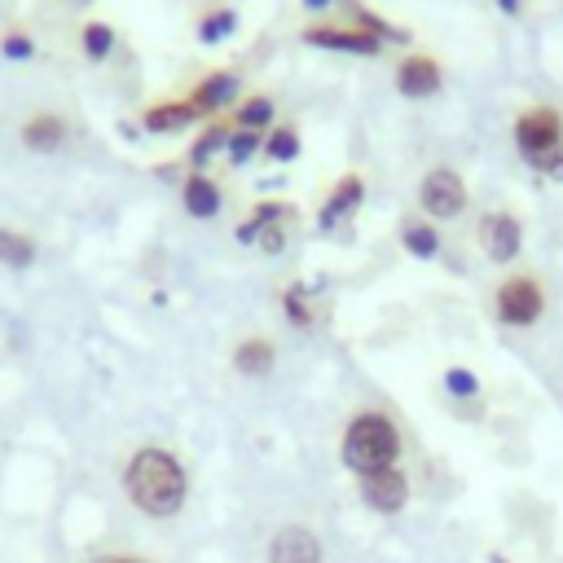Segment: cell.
<instances>
[{
    "instance_id": "obj_12",
    "label": "cell",
    "mask_w": 563,
    "mask_h": 563,
    "mask_svg": "<svg viewBox=\"0 0 563 563\" xmlns=\"http://www.w3.org/2000/svg\"><path fill=\"white\" fill-rule=\"evenodd\" d=\"M325 550L317 541V532H308L303 523H282L268 537V563H321Z\"/></svg>"
},
{
    "instance_id": "obj_6",
    "label": "cell",
    "mask_w": 563,
    "mask_h": 563,
    "mask_svg": "<svg viewBox=\"0 0 563 563\" xmlns=\"http://www.w3.org/2000/svg\"><path fill=\"white\" fill-rule=\"evenodd\" d=\"M475 242H479V251H484L488 264H510L523 251V220L510 207H493V211L479 216Z\"/></svg>"
},
{
    "instance_id": "obj_17",
    "label": "cell",
    "mask_w": 563,
    "mask_h": 563,
    "mask_svg": "<svg viewBox=\"0 0 563 563\" xmlns=\"http://www.w3.org/2000/svg\"><path fill=\"white\" fill-rule=\"evenodd\" d=\"M66 136H70V128H66V119L53 114V110H35V114L22 123V145H26L31 154H53V150L66 145Z\"/></svg>"
},
{
    "instance_id": "obj_26",
    "label": "cell",
    "mask_w": 563,
    "mask_h": 563,
    "mask_svg": "<svg viewBox=\"0 0 563 563\" xmlns=\"http://www.w3.org/2000/svg\"><path fill=\"white\" fill-rule=\"evenodd\" d=\"M0 264H9V268L35 264V238L18 233V229H0Z\"/></svg>"
},
{
    "instance_id": "obj_20",
    "label": "cell",
    "mask_w": 563,
    "mask_h": 563,
    "mask_svg": "<svg viewBox=\"0 0 563 563\" xmlns=\"http://www.w3.org/2000/svg\"><path fill=\"white\" fill-rule=\"evenodd\" d=\"M339 9L347 13V22L352 26H361V31H369V35H378L383 44H409L413 35L405 31V26H396L391 18H383V13H374L365 0H339Z\"/></svg>"
},
{
    "instance_id": "obj_28",
    "label": "cell",
    "mask_w": 563,
    "mask_h": 563,
    "mask_svg": "<svg viewBox=\"0 0 563 563\" xmlns=\"http://www.w3.org/2000/svg\"><path fill=\"white\" fill-rule=\"evenodd\" d=\"M444 391H449L453 400H475V396H479V378H475V369H466V365H449V369H444Z\"/></svg>"
},
{
    "instance_id": "obj_2",
    "label": "cell",
    "mask_w": 563,
    "mask_h": 563,
    "mask_svg": "<svg viewBox=\"0 0 563 563\" xmlns=\"http://www.w3.org/2000/svg\"><path fill=\"white\" fill-rule=\"evenodd\" d=\"M510 136H515V154L523 158V167L563 185V110L559 106L550 101L523 106L510 123Z\"/></svg>"
},
{
    "instance_id": "obj_22",
    "label": "cell",
    "mask_w": 563,
    "mask_h": 563,
    "mask_svg": "<svg viewBox=\"0 0 563 563\" xmlns=\"http://www.w3.org/2000/svg\"><path fill=\"white\" fill-rule=\"evenodd\" d=\"M238 22H242V18H238V9H233V4H211V9H202V13H198V22H194V31H198V44L216 48V44L233 40Z\"/></svg>"
},
{
    "instance_id": "obj_13",
    "label": "cell",
    "mask_w": 563,
    "mask_h": 563,
    "mask_svg": "<svg viewBox=\"0 0 563 563\" xmlns=\"http://www.w3.org/2000/svg\"><path fill=\"white\" fill-rule=\"evenodd\" d=\"M180 207L194 216V220H216L220 207H224V189L211 172H185L180 176Z\"/></svg>"
},
{
    "instance_id": "obj_4",
    "label": "cell",
    "mask_w": 563,
    "mask_h": 563,
    "mask_svg": "<svg viewBox=\"0 0 563 563\" xmlns=\"http://www.w3.org/2000/svg\"><path fill=\"white\" fill-rule=\"evenodd\" d=\"M493 317L506 325V330H528L545 317V282L528 268L519 273H506L497 286H493Z\"/></svg>"
},
{
    "instance_id": "obj_8",
    "label": "cell",
    "mask_w": 563,
    "mask_h": 563,
    "mask_svg": "<svg viewBox=\"0 0 563 563\" xmlns=\"http://www.w3.org/2000/svg\"><path fill=\"white\" fill-rule=\"evenodd\" d=\"M361 207H365V176H361V172L334 176L330 189H325V198H321V207H317V233H321V238L339 233Z\"/></svg>"
},
{
    "instance_id": "obj_11",
    "label": "cell",
    "mask_w": 563,
    "mask_h": 563,
    "mask_svg": "<svg viewBox=\"0 0 563 563\" xmlns=\"http://www.w3.org/2000/svg\"><path fill=\"white\" fill-rule=\"evenodd\" d=\"M361 501L378 515H400L405 501H409V475L400 466H387V471H374V475H361Z\"/></svg>"
},
{
    "instance_id": "obj_9",
    "label": "cell",
    "mask_w": 563,
    "mask_h": 563,
    "mask_svg": "<svg viewBox=\"0 0 563 563\" xmlns=\"http://www.w3.org/2000/svg\"><path fill=\"white\" fill-rule=\"evenodd\" d=\"M391 88H396L405 101H431V97L444 88V66H440V57H431V53H422V48L405 53V57L391 66Z\"/></svg>"
},
{
    "instance_id": "obj_7",
    "label": "cell",
    "mask_w": 563,
    "mask_h": 563,
    "mask_svg": "<svg viewBox=\"0 0 563 563\" xmlns=\"http://www.w3.org/2000/svg\"><path fill=\"white\" fill-rule=\"evenodd\" d=\"M299 40L308 48H325V53H347V57H378L387 44L352 22H308L299 31Z\"/></svg>"
},
{
    "instance_id": "obj_32",
    "label": "cell",
    "mask_w": 563,
    "mask_h": 563,
    "mask_svg": "<svg viewBox=\"0 0 563 563\" xmlns=\"http://www.w3.org/2000/svg\"><path fill=\"white\" fill-rule=\"evenodd\" d=\"M334 4H339V0H299V9H303V13H330Z\"/></svg>"
},
{
    "instance_id": "obj_25",
    "label": "cell",
    "mask_w": 563,
    "mask_h": 563,
    "mask_svg": "<svg viewBox=\"0 0 563 563\" xmlns=\"http://www.w3.org/2000/svg\"><path fill=\"white\" fill-rule=\"evenodd\" d=\"M114 44H119V31H114L110 22L92 18V22H84V26H79V48H84V57H88V62H106V57L114 53Z\"/></svg>"
},
{
    "instance_id": "obj_14",
    "label": "cell",
    "mask_w": 563,
    "mask_h": 563,
    "mask_svg": "<svg viewBox=\"0 0 563 563\" xmlns=\"http://www.w3.org/2000/svg\"><path fill=\"white\" fill-rule=\"evenodd\" d=\"M295 220V202H282V198H264V202H255L251 211H246V220H238V229H233V238L242 242V246H255L273 224H290Z\"/></svg>"
},
{
    "instance_id": "obj_21",
    "label": "cell",
    "mask_w": 563,
    "mask_h": 563,
    "mask_svg": "<svg viewBox=\"0 0 563 563\" xmlns=\"http://www.w3.org/2000/svg\"><path fill=\"white\" fill-rule=\"evenodd\" d=\"M229 123L233 128H246V132H268L277 123V101L268 92H246L233 110H229Z\"/></svg>"
},
{
    "instance_id": "obj_31",
    "label": "cell",
    "mask_w": 563,
    "mask_h": 563,
    "mask_svg": "<svg viewBox=\"0 0 563 563\" xmlns=\"http://www.w3.org/2000/svg\"><path fill=\"white\" fill-rule=\"evenodd\" d=\"M493 4H497V13H501V18H523L532 0H493Z\"/></svg>"
},
{
    "instance_id": "obj_18",
    "label": "cell",
    "mask_w": 563,
    "mask_h": 563,
    "mask_svg": "<svg viewBox=\"0 0 563 563\" xmlns=\"http://www.w3.org/2000/svg\"><path fill=\"white\" fill-rule=\"evenodd\" d=\"M229 132H233V123H229V114H220V119H207V128L194 136V145L185 150V163H189V172H207V163L216 158V154H224V145H229Z\"/></svg>"
},
{
    "instance_id": "obj_34",
    "label": "cell",
    "mask_w": 563,
    "mask_h": 563,
    "mask_svg": "<svg viewBox=\"0 0 563 563\" xmlns=\"http://www.w3.org/2000/svg\"><path fill=\"white\" fill-rule=\"evenodd\" d=\"M488 563H510V559H506V554H497V550H493V554H488Z\"/></svg>"
},
{
    "instance_id": "obj_29",
    "label": "cell",
    "mask_w": 563,
    "mask_h": 563,
    "mask_svg": "<svg viewBox=\"0 0 563 563\" xmlns=\"http://www.w3.org/2000/svg\"><path fill=\"white\" fill-rule=\"evenodd\" d=\"M0 53H4L9 62H26V57H35V40H31L26 31H4Z\"/></svg>"
},
{
    "instance_id": "obj_30",
    "label": "cell",
    "mask_w": 563,
    "mask_h": 563,
    "mask_svg": "<svg viewBox=\"0 0 563 563\" xmlns=\"http://www.w3.org/2000/svg\"><path fill=\"white\" fill-rule=\"evenodd\" d=\"M286 238H290V224H273L255 246H260L264 255H282V251H286Z\"/></svg>"
},
{
    "instance_id": "obj_1",
    "label": "cell",
    "mask_w": 563,
    "mask_h": 563,
    "mask_svg": "<svg viewBox=\"0 0 563 563\" xmlns=\"http://www.w3.org/2000/svg\"><path fill=\"white\" fill-rule=\"evenodd\" d=\"M123 488L132 497L136 510L154 515V519H172L180 506H185V493H189V475L180 466L176 453L158 449V444H145L132 453L128 471H123Z\"/></svg>"
},
{
    "instance_id": "obj_16",
    "label": "cell",
    "mask_w": 563,
    "mask_h": 563,
    "mask_svg": "<svg viewBox=\"0 0 563 563\" xmlns=\"http://www.w3.org/2000/svg\"><path fill=\"white\" fill-rule=\"evenodd\" d=\"M202 114L180 97V101H150L145 110H141V128L150 132V136H176V132H185L189 123H198Z\"/></svg>"
},
{
    "instance_id": "obj_33",
    "label": "cell",
    "mask_w": 563,
    "mask_h": 563,
    "mask_svg": "<svg viewBox=\"0 0 563 563\" xmlns=\"http://www.w3.org/2000/svg\"><path fill=\"white\" fill-rule=\"evenodd\" d=\"M92 563H145V559H136V554H97Z\"/></svg>"
},
{
    "instance_id": "obj_10",
    "label": "cell",
    "mask_w": 563,
    "mask_h": 563,
    "mask_svg": "<svg viewBox=\"0 0 563 563\" xmlns=\"http://www.w3.org/2000/svg\"><path fill=\"white\" fill-rule=\"evenodd\" d=\"M202 119H220V114H229L238 101H242V75L233 70V66H216V70H207L194 88H189V97H185Z\"/></svg>"
},
{
    "instance_id": "obj_3",
    "label": "cell",
    "mask_w": 563,
    "mask_h": 563,
    "mask_svg": "<svg viewBox=\"0 0 563 563\" xmlns=\"http://www.w3.org/2000/svg\"><path fill=\"white\" fill-rule=\"evenodd\" d=\"M400 427L378 413V409H361L347 418L343 427V440H339V453H343V466L361 479V475H374V471H387L400 462Z\"/></svg>"
},
{
    "instance_id": "obj_5",
    "label": "cell",
    "mask_w": 563,
    "mask_h": 563,
    "mask_svg": "<svg viewBox=\"0 0 563 563\" xmlns=\"http://www.w3.org/2000/svg\"><path fill=\"white\" fill-rule=\"evenodd\" d=\"M471 202V189H466V176L457 167H427L422 180H418V207L427 220H457Z\"/></svg>"
},
{
    "instance_id": "obj_19",
    "label": "cell",
    "mask_w": 563,
    "mask_h": 563,
    "mask_svg": "<svg viewBox=\"0 0 563 563\" xmlns=\"http://www.w3.org/2000/svg\"><path fill=\"white\" fill-rule=\"evenodd\" d=\"M396 238H400V246L413 255V260H435L440 255V229H435V220H427V216H405L400 220V229H396Z\"/></svg>"
},
{
    "instance_id": "obj_27",
    "label": "cell",
    "mask_w": 563,
    "mask_h": 563,
    "mask_svg": "<svg viewBox=\"0 0 563 563\" xmlns=\"http://www.w3.org/2000/svg\"><path fill=\"white\" fill-rule=\"evenodd\" d=\"M255 154H264V132L233 128V132H229V145H224V158H229L233 167H242V163H251Z\"/></svg>"
},
{
    "instance_id": "obj_15",
    "label": "cell",
    "mask_w": 563,
    "mask_h": 563,
    "mask_svg": "<svg viewBox=\"0 0 563 563\" xmlns=\"http://www.w3.org/2000/svg\"><path fill=\"white\" fill-rule=\"evenodd\" d=\"M229 361H233V369L242 378H268L277 369V343L268 334H246V339L233 343V356Z\"/></svg>"
},
{
    "instance_id": "obj_35",
    "label": "cell",
    "mask_w": 563,
    "mask_h": 563,
    "mask_svg": "<svg viewBox=\"0 0 563 563\" xmlns=\"http://www.w3.org/2000/svg\"><path fill=\"white\" fill-rule=\"evenodd\" d=\"M75 4H88V0H75Z\"/></svg>"
},
{
    "instance_id": "obj_23",
    "label": "cell",
    "mask_w": 563,
    "mask_h": 563,
    "mask_svg": "<svg viewBox=\"0 0 563 563\" xmlns=\"http://www.w3.org/2000/svg\"><path fill=\"white\" fill-rule=\"evenodd\" d=\"M299 150H303V136H299V128H295L290 119H277V123L264 132V158H268V163H295Z\"/></svg>"
},
{
    "instance_id": "obj_24",
    "label": "cell",
    "mask_w": 563,
    "mask_h": 563,
    "mask_svg": "<svg viewBox=\"0 0 563 563\" xmlns=\"http://www.w3.org/2000/svg\"><path fill=\"white\" fill-rule=\"evenodd\" d=\"M282 317H286L295 330H312V325H317V303H312V295H308L303 282H290V286L282 290Z\"/></svg>"
}]
</instances>
